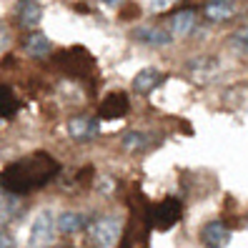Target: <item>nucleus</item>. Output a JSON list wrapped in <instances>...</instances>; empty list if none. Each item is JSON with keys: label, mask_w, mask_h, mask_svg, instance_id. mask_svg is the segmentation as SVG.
I'll return each instance as SVG.
<instances>
[{"label": "nucleus", "mask_w": 248, "mask_h": 248, "mask_svg": "<svg viewBox=\"0 0 248 248\" xmlns=\"http://www.w3.org/2000/svg\"><path fill=\"white\" fill-rule=\"evenodd\" d=\"M61 166L48 155V153H33L18 163H10L3 173H0V186L8 193H28L33 188L46 186L58 176Z\"/></svg>", "instance_id": "1"}, {"label": "nucleus", "mask_w": 248, "mask_h": 248, "mask_svg": "<svg viewBox=\"0 0 248 248\" xmlns=\"http://www.w3.org/2000/svg\"><path fill=\"white\" fill-rule=\"evenodd\" d=\"M55 65L63 73H68V76H73V78H88L93 73V68H95V61L83 46H76V48H68L63 53H58Z\"/></svg>", "instance_id": "2"}, {"label": "nucleus", "mask_w": 248, "mask_h": 248, "mask_svg": "<svg viewBox=\"0 0 248 248\" xmlns=\"http://www.w3.org/2000/svg\"><path fill=\"white\" fill-rule=\"evenodd\" d=\"M181 216H183L181 201L178 198H166V201L155 203V206L151 208V228L168 231V228H173L181 221Z\"/></svg>", "instance_id": "3"}, {"label": "nucleus", "mask_w": 248, "mask_h": 248, "mask_svg": "<svg viewBox=\"0 0 248 248\" xmlns=\"http://www.w3.org/2000/svg\"><path fill=\"white\" fill-rule=\"evenodd\" d=\"M121 236V223L113 216H103L91 226V238L98 248H113Z\"/></svg>", "instance_id": "4"}, {"label": "nucleus", "mask_w": 248, "mask_h": 248, "mask_svg": "<svg viewBox=\"0 0 248 248\" xmlns=\"http://www.w3.org/2000/svg\"><path fill=\"white\" fill-rule=\"evenodd\" d=\"M55 221H53V216L48 211H43L35 216V221H33V228H31V246L33 248H40V246H48L55 236Z\"/></svg>", "instance_id": "5"}, {"label": "nucleus", "mask_w": 248, "mask_h": 248, "mask_svg": "<svg viewBox=\"0 0 248 248\" xmlns=\"http://www.w3.org/2000/svg\"><path fill=\"white\" fill-rule=\"evenodd\" d=\"M130 110V103L123 93H110L108 98H103V103H100V110L98 115L103 121H115V118H123V115Z\"/></svg>", "instance_id": "6"}, {"label": "nucleus", "mask_w": 248, "mask_h": 248, "mask_svg": "<svg viewBox=\"0 0 248 248\" xmlns=\"http://www.w3.org/2000/svg\"><path fill=\"white\" fill-rule=\"evenodd\" d=\"M203 243H206L208 248H226L228 241H231V228L221 221H211L206 228H203L201 233Z\"/></svg>", "instance_id": "7"}, {"label": "nucleus", "mask_w": 248, "mask_h": 248, "mask_svg": "<svg viewBox=\"0 0 248 248\" xmlns=\"http://www.w3.org/2000/svg\"><path fill=\"white\" fill-rule=\"evenodd\" d=\"M163 80H166V76H163L158 68H143L138 76L133 78V88H136V93H140V95H151Z\"/></svg>", "instance_id": "8"}, {"label": "nucleus", "mask_w": 248, "mask_h": 248, "mask_svg": "<svg viewBox=\"0 0 248 248\" xmlns=\"http://www.w3.org/2000/svg\"><path fill=\"white\" fill-rule=\"evenodd\" d=\"M43 18V10L38 5V0H20L18 3V20L23 28H35Z\"/></svg>", "instance_id": "9"}, {"label": "nucleus", "mask_w": 248, "mask_h": 248, "mask_svg": "<svg viewBox=\"0 0 248 248\" xmlns=\"http://www.w3.org/2000/svg\"><path fill=\"white\" fill-rule=\"evenodd\" d=\"M68 133L78 140H88L98 136V121L95 118H73L68 123Z\"/></svg>", "instance_id": "10"}, {"label": "nucleus", "mask_w": 248, "mask_h": 248, "mask_svg": "<svg viewBox=\"0 0 248 248\" xmlns=\"http://www.w3.org/2000/svg\"><path fill=\"white\" fill-rule=\"evenodd\" d=\"M133 38L145 43V46H168L170 43V33H166L163 28H153V25L138 28V31L133 33Z\"/></svg>", "instance_id": "11"}, {"label": "nucleus", "mask_w": 248, "mask_h": 248, "mask_svg": "<svg viewBox=\"0 0 248 248\" xmlns=\"http://www.w3.org/2000/svg\"><path fill=\"white\" fill-rule=\"evenodd\" d=\"M58 231L61 233H78L85 228V216L83 213H76V211H65L58 216V221H55Z\"/></svg>", "instance_id": "12"}, {"label": "nucleus", "mask_w": 248, "mask_h": 248, "mask_svg": "<svg viewBox=\"0 0 248 248\" xmlns=\"http://www.w3.org/2000/svg\"><path fill=\"white\" fill-rule=\"evenodd\" d=\"M193 28H196V13L193 10H181L170 20V31L176 35H188Z\"/></svg>", "instance_id": "13"}, {"label": "nucleus", "mask_w": 248, "mask_h": 248, "mask_svg": "<svg viewBox=\"0 0 248 248\" xmlns=\"http://www.w3.org/2000/svg\"><path fill=\"white\" fill-rule=\"evenodd\" d=\"M50 40L43 35V33H33L31 38L25 40V50H28V55H33V58H46L48 53H50Z\"/></svg>", "instance_id": "14"}, {"label": "nucleus", "mask_w": 248, "mask_h": 248, "mask_svg": "<svg viewBox=\"0 0 248 248\" xmlns=\"http://www.w3.org/2000/svg\"><path fill=\"white\" fill-rule=\"evenodd\" d=\"M206 16L211 20H228L233 16V3L231 0H208L206 3Z\"/></svg>", "instance_id": "15"}, {"label": "nucleus", "mask_w": 248, "mask_h": 248, "mask_svg": "<svg viewBox=\"0 0 248 248\" xmlns=\"http://www.w3.org/2000/svg\"><path fill=\"white\" fill-rule=\"evenodd\" d=\"M18 110V98L8 85H0V118H13Z\"/></svg>", "instance_id": "16"}, {"label": "nucleus", "mask_w": 248, "mask_h": 248, "mask_svg": "<svg viewBox=\"0 0 248 248\" xmlns=\"http://www.w3.org/2000/svg\"><path fill=\"white\" fill-rule=\"evenodd\" d=\"M148 136L145 133H138V130H133V133H128L123 138V148L125 151H143V148H148Z\"/></svg>", "instance_id": "17"}, {"label": "nucleus", "mask_w": 248, "mask_h": 248, "mask_svg": "<svg viewBox=\"0 0 248 248\" xmlns=\"http://www.w3.org/2000/svg\"><path fill=\"white\" fill-rule=\"evenodd\" d=\"M233 43H236V46H241V48H248V25L243 28V31H238V33H236Z\"/></svg>", "instance_id": "18"}, {"label": "nucleus", "mask_w": 248, "mask_h": 248, "mask_svg": "<svg viewBox=\"0 0 248 248\" xmlns=\"http://www.w3.org/2000/svg\"><path fill=\"white\" fill-rule=\"evenodd\" d=\"M170 3H173V0H153V3H151V8L158 13V10H166Z\"/></svg>", "instance_id": "19"}, {"label": "nucleus", "mask_w": 248, "mask_h": 248, "mask_svg": "<svg viewBox=\"0 0 248 248\" xmlns=\"http://www.w3.org/2000/svg\"><path fill=\"white\" fill-rule=\"evenodd\" d=\"M0 248H16V243H13L8 233H0Z\"/></svg>", "instance_id": "20"}, {"label": "nucleus", "mask_w": 248, "mask_h": 248, "mask_svg": "<svg viewBox=\"0 0 248 248\" xmlns=\"http://www.w3.org/2000/svg\"><path fill=\"white\" fill-rule=\"evenodd\" d=\"M0 191H3V186H0Z\"/></svg>", "instance_id": "21"}]
</instances>
